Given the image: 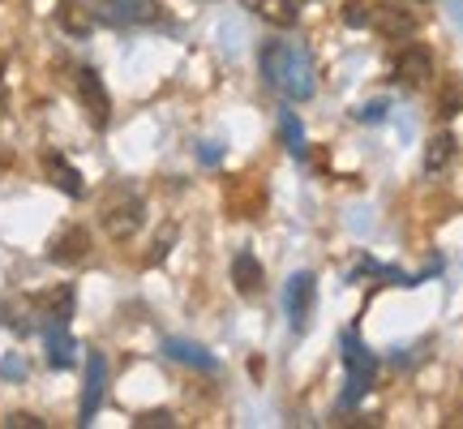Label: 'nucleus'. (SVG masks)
Wrapping results in <instances>:
<instances>
[{
	"mask_svg": "<svg viewBox=\"0 0 463 429\" xmlns=\"http://www.w3.org/2000/svg\"><path fill=\"white\" fill-rule=\"evenodd\" d=\"M258 73L270 91H279L283 100L305 103L314 100V56L300 48V43H288V39H270L258 52Z\"/></svg>",
	"mask_w": 463,
	"mask_h": 429,
	"instance_id": "1",
	"label": "nucleus"
},
{
	"mask_svg": "<svg viewBox=\"0 0 463 429\" xmlns=\"http://www.w3.org/2000/svg\"><path fill=\"white\" fill-rule=\"evenodd\" d=\"M99 224L112 241H129L137 228L146 224V202L133 185H108V194L99 198Z\"/></svg>",
	"mask_w": 463,
	"mask_h": 429,
	"instance_id": "2",
	"label": "nucleus"
},
{
	"mask_svg": "<svg viewBox=\"0 0 463 429\" xmlns=\"http://www.w3.org/2000/svg\"><path fill=\"white\" fill-rule=\"evenodd\" d=\"M339 348H344V369H347V391H344V399H339V408H352V404L373 386L378 357L361 344V335H356V330H344V335H339Z\"/></svg>",
	"mask_w": 463,
	"mask_h": 429,
	"instance_id": "3",
	"label": "nucleus"
},
{
	"mask_svg": "<svg viewBox=\"0 0 463 429\" xmlns=\"http://www.w3.org/2000/svg\"><path fill=\"white\" fill-rule=\"evenodd\" d=\"M90 14H95V22L116 26V31H137V26L164 22L159 0H90Z\"/></svg>",
	"mask_w": 463,
	"mask_h": 429,
	"instance_id": "4",
	"label": "nucleus"
},
{
	"mask_svg": "<svg viewBox=\"0 0 463 429\" xmlns=\"http://www.w3.org/2000/svg\"><path fill=\"white\" fill-rule=\"evenodd\" d=\"M73 91H78V103H82L86 120H90L95 129H108V125H112V95H108V86H103L99 73L90 65H82L73 73Z\"/></svg>",
	"mask_w": 463,
	"mask_h": 429,
	"instance_id": "5",
	"label": "nucleus"
},
{
	"mask_svg": "<svg viewBox=\"0 0 463 429\" xmlns=\"http://www.w3.org/2000/svg\"><path fill=\"white\" fill-rule=\"evenodd\" d=\"M369 26H373L382 39H412L416 26H420V17L412 14L408 0H378V5H373V17H369Z\"/></svg>",
	"mask_w": 463,
	"mask_h": 429,
	"instance_id": "6",
	"label": "nucleus"
},
{
	"mask_svg": "<svg viewBox=\"0 0 463 429\" xmlns=\"http://www.w3.org/2000/svg\"><path fill=\"white\" fill-rule=\"evenodd\" d=\"M314 305H317V280L309 271H297L288 288H283V310H288V322L292 330H305L309 318H314Z\"/></svg>",
	"mask_w": 463,
	"mask_h": 429,
	"instance_id": "7",
	"label": "nucleus"
},
{
	"mask_svg": "<svg viewBox=\"0 0 463 429\" xmlns=\"http://www.w3.org/2000/svg\"><path fill=\"white\" fill-rule=\"evenodd\" d=\"M73 305H78L73 283H56V288H48V292H39L31 300V318H39V327H69Z\"/></svg>",
	"mask_w": 463,
	"mask_h": 429,
	"instance_id": "8",
	"label": "nucleus"
},
{
	"mask_svg": "<svg viewBox=\"0 0 463 429\" xmlns=\"http://www.w3.org/2000/svg\"><path fill=\"white\" fill-rule=\"evenodd\" d=\"M433 69H438L433 52L425 48V43H408V48H399V56H395V82L408 86V91H420V86L433 82Z\"/></svg>",
	"mask_w": 463,
	"mask_h": 429,
	"instance_id": "9",
	"label": "nucleus"
},
{
	"mask_svg": "<svg viewBox=\"0 0 463 429\" xmlns=\"http://www.w3.org/2000/svg\"><path fill=\"white\" fill-rule=\"evenodd\" d=\"M90 258V232L82 224H69L48 241V262L56 266H82Z\"/></svg>",
	"mask_w": 463,
	"mask_h": 429,
	"instance_id": "10",
	"label": "nucleus"
},
{
	"mask_svg": "<svg viewBox=\"0 0 463 429\" xmlns=\"http://www.w3.org/2000/svg\"><path fill=\"white\" fill-rule=\"evenodd\" d=\"M103 386H108V361H103V352H90V357H86L82 408H78V421H82V425H90V416L99 413V404H103Z\"/></svg>",
	"mask_w": 463,
	"mask_h": 429,
	"instance_id": "11",
	"label": "nucleus"
},
{
	"mask_svg": "<svg viewBox=\"0 0 463 429\" xmlns=\"http://www.w3.org/2000/svg\"><path fill=\"white\" fill-rule=\"evenodd\" d=\"M43 172H48V181L56 185V189H61L65 198H82V194H86L82 172H78V167L69 164L65 155H56V150H48V155H43Z\"/></svg>",
	"mask_w": 463,
	"mask_h": 429,
	"instance_id": "12",
	"label": "nucleus"
},
{
	"mask_svg": "<svg viewBox=\"0 0 463 429\" xmlns=\"http://www.w3.org/2000/svg\"><path fill=\"white\" fill-rule=\"evenodd\" d=\"M232 283H236V292L241 297H258L266 288V271H262V262L249 253V249H241L236 258H232Z\"/></svg>",
	"mask_w": 463,
	"mask_h": 429,
	"instance_id": "13",
	"label": "nucleus"
},
{
	"mask_svg": "<svg viewBox=\"0 0 463 429\" xmlns=\"http://www.w3.org/2000/svg\"><path fill=\"white\" fill-rule=\"evenodd\" d=\"M164 352L172 357V361H181V365H194V369H202V374H215L219 361L206 352L202 344H189V339H164Z\"/></svg>",
	"mask_w": 463,
	"mask_h": 429,
	"instance_id": "14",
	"label": "nucleus"
},
{
	"mask_svg": "<svg viewBox=\"0 0 463 429\" xmlns=\"http://www.w3.org/2000/svg\"><path fill=\"white\" fill-rule=\"evenodd\" d=\"M43 348H48L52 369H69V365H73V352H78L65 327H43Z\"/></svg>",
	"mask_w": 463,
	"mask_h": 429,
	"instance_id": "15",
	"label": "nucleus"
},
{
	"mask_svg": "<svg viewBox=\"0 0 463 429\" xmlns=\"http://www.w3.org/2000/svg\"><path fill=\"white\" fill-rule=\"evenodd\" d=\"M56 22L65 26V34H73V39H86V34H90V22H95V14L86 9L82 0H61Z\"/></svg>",
	"mask_w": 463,
	"mask_h": 429,
	"instance_id": "16",
	"label": "nucleus"
},
{
	"mask_svg": "<svg viewBox=\"0 0 463 429\" xmlns=\"http://www.w3.org/2000/svg\"><path fill=\"white\" fill-rule=\"evenodd\" d=\"M245 9L266 17L270 26H292L297 22V0H245Z\"/></svg>",
	"mask_w": 463,
	"mask_h": 429,
	"instance_id": "17",
	"label": "nucleus"
},
{
	"mask_svg": "<svg viewBox=\"0 0 463 429\" xmlns=\"http://www.w3.org/2000/svg\"><path fill=\"white\" fill-rule=\"evenodd\" d=\"M450 159H455V133H438V138H430V147H425V172H442V167H450Z\"/></svg>",
	"mask_w": 463,
	"mask_h": 429,
	"instance_id": "18",
	"label": "nucleus"
},
{
	"mask_svg": "<svg viewBox=\"0 0 463 429\" xmlns=\"http://www.w3.org/2000/svg\"><path fill=\"white\" fill-rule=\"evenodd\" d=\"M279 133H283V147L292 150L297 159H305V129H300L297 112H279Z\"/></svg>",
	"mask_w": 463,
	"mask_h": 429,
	"instance_id": "19",
	"label": "nucleus"
},
{
	"mask_svg": "<svg viewBox=\"0 0 463 429\" xmlns=\"http://www.w3.org/2000/svg\"><path fill=\"white\" fill-rule=\"evenodd\" d=\"M459 112H463V82H447L442 100H438V116L450 120V116H459Z\"/></svg>",
	"mask_w": 463,
	"mask_h": 429,
	"instance_id": "20",
	"label": "nucleus"
},
{
	"mask_svg": "<svg viewBox=\"0 0 463 429\" xmlns=\"http://www.w3.org/2000/svg\"><path fill=\"white\" fill-rule=\"evenodd\" d=\"M369 17H373V5H369V0H347L344 5V22L352 26V31L369 26Z\"/></svg>",
	"mask_w": 463,
	"mask_h": 429,
	"instance_id": "21",
	"label": "nucleus"
},
{
	"mask_svg": "<svg viewBox=\"0 0 463 429\" xmlns=\"http://www.w3.org/2000/svg\"><path fill=\"white\" fill-rule=\"evenodd\" d=\"M386 112H391V100H369V103H361L352 116H356L361 125H382V120H386Z\"/></svg>",
	"mask_w": 463,
	"mask_h": 429,
	"instance_id": "22",
	"label": "nucleus"
},
{
	"mask_svg": "<svg viewBox=\"0 0 463 429\" xmlns=\"http://www.w3.org/2000/svg\"><path fill=\"white\" fill-rule=\"evenodd\" d=\"M133 425H137V429H172V425H176V416L167 413V408H155V413H142Z\"/></svg>",
	"mask_w": 463,
	"mask_h": 429,
	"instance_id": "23",
	"label": "nucleus"
},
{
	"mask_svg": "<svg viewBox=\"0 0 463 429\" xmlns=\"http://www.w3.org/2000/svg\"><path fill=\"white\" fill-rule=\"evenodd\" d=\"M198 159L206 167H215L219 159H223V147H219V142H202V147H198Z\"/></svg>",
	"mask_w": 463,
	"mask_h": 429,
	"instance_id": "24",
	"label": "nucleus"
},
{
	"mask_svg": "<svg viewBox=\"0 0 463 429\" xmlns=\"http://www.w3.org/2000/svg\"><path fill=\"white\" fill-rule=\"evenodd\" d=\"M0 378H26V365L17 361V357H5L0 361Z\"/></svg>",
	"mask_w": 463,
	"mask_h": 429,
	"instance_id": "25",
	"label": "nucleus"
},
{
	"mask_svg": "<svg viewBox=\"0 0 463 429\" xmlns=\"http://www.w3.org/2000/svg\"><path fill=\"white\" fill-rule=\"evenodd\" d=\"M9 425H14V429H43V421H39V416H31V413H14V416H9Z\"/></svg>",
	"mask_w": 463,
	"mask_h": 429,
	"instance_id": "26",
	"label": "nucleus"
},
{
	"mask_svg": "<svg viewBox=\"0 0 463 429\" xmlns=\"http://www.w3.org/2000/svg\"><path fill=\"white\" fill-rule=\"evenodd\" d=\"M172 236H176V228H167L159 241H155V253H150V262H164V253H167V245H172Z\"/></svg>",
	"mask_w": 463,
	"mask_h": 429,
	"instance_id": "27",
	"label": "nucleus"
},
{
	"mask_svg": "<svg viewBox=\"0 0 463 429\" xmlns=\"http://www.w3.org/2000/svg\"><path fill=\"white\" fill-rule=\"evenodd\" d=\"M0 112H5V65H0Z\"/></svg>",
	"mask_w": 463,
	"mask_h": 429,
	"instance_id": "28",
	"label": "nucleus"
}]
</instances>
